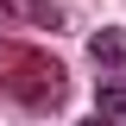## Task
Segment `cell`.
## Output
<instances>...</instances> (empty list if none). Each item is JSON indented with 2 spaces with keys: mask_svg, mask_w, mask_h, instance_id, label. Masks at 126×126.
<instances>
[{
  "mask_svg": "<svg viewBox=\"0 0 126 126\" xmlns=\"http://www.w3.org/2000/svg\"><path fill=\"white\" fill-rule=\"evenodd\" d=\"M0 94L19 101L32 113H57L63 94H69V76L50 50H32V44H0Z\"/></svg>",
  "mask_w": 126,
  "mask_h": 126,
  "instance_id": "1",
  "label": "cell"
},
{
  "mask_svg": "<svg viewBox=\"0 0 126 126\" xmlns=\"http://www.w3.org/2000/svg\"><path fill=\"white\" fill-rule=\"evenodd\" d=\"M82 126H113V120H101V113H94V120H82Z\"/></svg>",
  "mask_w": 126,
  "mask_h": 126,
  "instance_id": "5",
  "label": "cell"
},
{
  "mask_svg": "<svg viewBox=\"0 0 126 126\" xmlns=\"http://www.w3.org/2000/svg\"><path fill=\"white\" fill-rule=\"evenodd\" d=\"M88 57L101 63V69H126V32H120V25H101V32L88 38Z\"/></svg>",
  "mask_w": 126,
  "mask_h": 126,
  "instance_id": "3",
  "label": "cell"
},
{
  "mask_svg": "<svg viewBox=\"0 0 126 126\" xmlns=\"http://www.w3.org/2000/svg\"><path fill=\"white\" fill-rule=\"evenodd\" d=\"M0 25H44V32H57L63 6H50V0H0Z\"/></svg>",
  "mask_w": 126,
  "mask_h": 126,
  "instance_id": "2",
  "label": "cell"
},
{
  "mask_svg": "<svg viewBox=\"0 0 126 126\" xmlns=\"http://www.w3.org/2000/svg\"><path fill=\"white\" fill-rule=\"evenodd\" d=\"M94 101H101V120H113V126L126 120V82H107V88L94 94Z\"/></svg>",
  "mask_w": 126,
  "mask_h": 126,
  "instance_id": "4",
  "label": "cell"
}]
</instances>
